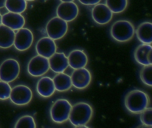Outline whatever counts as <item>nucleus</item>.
I'll return each mask as SVG.
<instances>
[{
    "label": "nucleus",
    "instance_id": "nucleus-1",
    "mask_svg": "<svg viewBox=\"0 0 152 128\" xmlns=\"http://www.w3.org/2000/svg\"><path fill=\"white\" fill-rule=\"evenodd\" d=\"M150 100L148 95L140 90L133 89L129 91L124 97L125 108L130 113L140 114L149 105Z\"/></svg>",
    "mask_w": 152,
    "mask_h": 128
},
{
    "label": "nucleus",
    "instance_id": "nucleus-2",
    "mask_svg": "<svg viewBox=\"0 0 152 128\" xmlns=\"http://www.w3.org/2000/svg\"><path fill=\"white\" fill-rule=\"evenodd\" d=\"M93 109L88 103L80 102L72 106L69 120L75 127H84L92 118Z\"/></svg>",
    "mask_w": 152,
    "mask_h": 128
},
{
    "label": "nucleus",
    "instance_id": "nucleus-3",
    "mask_svg": "<svg viewBox=\"0 0 152 128\" xmlns=\"http://www.w3.org/2000/svg\"><path fill=\"white\" fill-rule=\"evenodd\" d=\"M135 34V28L133 24L127 20L115 21L110 28V35L112 38L119 42H126L133 38Z\"/></svg>",
    "mask_w": 152,
    "mask_h": 128
},
{
    "label": "nucleus",
    "instance_id": "nucleus-4",
    "mask_svg": "<svg viewBox=\"0 0 152 128\" xmlns=\"http://www.w3.org/2000/svg\"><path fill=\"white\" fill-rule=\"evenodd\" d=\"M72 105L65 99H59L55 101L50 109L51 119L55 123H63L69 119Z\"/></svg>",
    "mask_w": 152,
    "mask_h": 128
},
{
    "label": "nucleus",
    "instance_id": "nucleus-5",
    "mask_svg": "<svg viewBox=\"0 0 152 128\" xmlns=\"http://www.w3.org/2000/svg\"><path fill=\"white\" fill-rule=\"evenodd\" d=\"M20 67L17 60L8 59L0 66V80L7 82L15 81L19 75Z\"/></svg>",
    "mask_w": 152,
    "mask_h": 128
},
{
    "label": "nucleus",
    "instance_id": "nucleus-6",
    "mask_svg": "<svg viewBox=\"0 0 152 128\" xmlns=\"http://www.w3.org/2000/svg\"><path fill=\"white\" fill-rule=\"evenodd\" d=\"M46 30L49 37L54 40H59L66 34L68 25L67 22L60 18L55 17L48 22Z\"/></svg>",
    "mask_w": 152,
    "mask_h": 128
},
{
    "label": "nucleus",
    "instance_id": "nucleus-7",
    "mask_svg": "<svg viewBox=\"0 0 152 128\" xmlns=\"http://www.w3.org/2000/svg\"><path fill=\"white\" fill-rule=\"evenodd\" d=\"M32 97L30 88L25 85H18L12 89L10 98L15 105H25L31 102Z\"/></svg>",
    "mask_w": 152,
    "mask_h": 128
},
{
    "label": "nucleus",
    "instance_id": "nucleus-8",
    "mask_svg": "<svg viewBox=\"0 0 152 128\" xmlns=\"http://www.w3.org/2000/svg\"><path fill=\"white\" fill-rule=\"evenodd\" d=\"M49 68L48 59L39 55L31 60L28 64L27 70L30 75L37 77L45 74Z\"/></svg>",
    "mask_w": 152,
    "mask_h": 128
},
{
    "label": "nucleus",
    "instance_id": "nucleus-9",
    "mask_svg": "<svg viewBox=\"0 0 152 128\" xmlns=\"http://www.w3.org/2000/svg\"><path fill=\"white\" fill-rule=\"evenodd\" d=\"M71 77L73 86L79 89L87 88L90 84L92 79L89 70L85 68L75 69Z\"/></svg>",
    "mask_w": 152,
    "mask_h": 128
},
{
    "label": "nucleus",
    "instance_id": "nucleus-10",
    "mask_svg": "<svg viewBox=\"0 0 152 128\" xmlns=\"http://www.w3.org/2000/svg\"><path fill=\"white\" fill-rule=\"evenodd\" d=\"M34 41V36L31 31L27 28H22L15 34L14 45L17 49L21 51L30 48Z\"/></svg>",
    "mask_w": 152,
    "mask_h": 128
},
{
    "label": "nucleus",
    "instance_id": "nucleus-11",
    "mask_svg": "<svg viewBox=\"0 0 152 128\" xmlns=\"http://www.w3.org/2000/svg\"><path fill=\"white\" fill-rule=\"evenodd\" d=\"M79 8L73 2H62L57 9V14L58 17L66 22L74 20L79 14Z\"/></svg>",
    "mask_w": 152,
    "mask_h": 128
},
{
    "label": "nucleus",
    "instance_id": "nucleus-12",
    "mask_svg": "<svg viewBox=\"0 0 152 128\" xmlns=\"http://www.w3.org/2000/svg\"><path fill=\"white\" fill-rule=\"evenodd\" d=\"M93 20L99 25H104L109 23L113 17V12L105 4H97L91 11Z\"/></svg>",
    "mask_w": 152,
    "mask_h": 128
},
{
    "label": "nucleus",
    "instance_id": "nucleus-13",
    "mask_svg": "<svg viewBox=\"0 0 152 128\" xmlns=\"http://www.w3.org/2000/svg\"><path fill=\"white\" fill-rule=\"evenodd\" d=\"M134 57L137 63L143 66L152 65L151 44H141L135 49Z\"/></svg>",
    "mask_w": 152,
    "mask_h": 128
},
{
    "label": "nucleus",
    "instance_id": "nucleus-14",
    "mask_svg": "<svg viewBox=\"0 0 152 128\" xmlns=\"http://www.w3.org/2000/svg\"><path fill=\"white\" fill-rule=\"evenodd\" d=\"M36 49L39 55L49 59L56 52L57 47L54 40L45 37L39 40Z\"/></svg>",
    "mask_w": 152,
    "mask_h": 128
},
{
    "label": "nucleus",
    "instance_id": "nucleus-15",
    "mask_svg": "<svg viewBox=\"0 0 152 128\" xmlns=\"http://www.w3.org/2000/svg\"><path fill=\"white\" fill-rule=\"evenodd\" d=\"M48 60L50 68L55 73H64L69 66L67 57L63 52H56Z\"/></svg>",
    "mask_w": 152,
    "mask_h": 128
},
{
    "label": "nucleus",
    "instance_id": "nucleus-16",
    "mask_svg": "<svg viewBox=\"0 0 152 128\" xmlns=\"http://www.w3.org/2000/svg\"><path fill=\"white\" fill-rule=\"evenodd\" d=\"M2 24L12 30H18L23 27L25 20L21 14L10 12L2 16Z\"/></svg>",
    "mask_w": 152,
    "mask_h": 128
},
{
    "label": "nucleus",
    "instance_id": "nucleus-17",
    "mask_svg": "<svg viewBox=\"0 0 152 128\" xmlns=\"http://www.w3.org/2000/svg\"><path fill=\"white\" fill-rule=\"evenodd\" d=\"M69 66L74 69L85 68L88 63L87 54L81 49H75L70 52L68 57Z\"/></svg>",
    "mask_w": 152,
    "mask_h": 128
},
{
    "label": "nucleus",
    "instance_id": "nucleus-18",
    "mask_svg": "<svg viewBox=\"0 0 152 128\" xmlns=\"http://www.w3.org/2000/svg\"><path fill=\"white\" fill-rule=\"evenodd\" d=\"M56 90L53 79L50 77H42L37 83V92L43 97H51L55 93Z\"/></svg>",
    "mask_w": 152,
    "mask_h": 128
},
{
    "label": "nucleus",
    "instance_id": "nucleus-19",
    "mask_svg": "<svg viewBox=\"0 0 152 128\" xmlns=\"http://www.w3.org/2000/svg\"><path fill=\"white\" fill-rule=\"evenodd\" d=\"M136 33L137 38L141 43L151 44L152 43V24L151 22H144L140 24L136 30Z\"/></svg>",
    "mask_w": 152,
    "mask_h": 128
},
{
    "label": "nucleus",
    "instance_id": "nucleus-20",
    "mask_svg": "<svg viewBox=\"0 0 152 128\" xmlns=\"http://www.w3.org/2000/svg\"><path fill=\"white\" fill-rule=\"evenodd\" d=\"M15 33L14 30L3 25H0V48L7 49L14 44Z\"/></svg>",
    "mask_w": 152,
    "mask_h": 128
},
{
    "label": "nucleus",
    "instance_id": "nucleus-21",
    "mask_svg": "<svg viewBox=\"0 0 152 128\" xmlns=\"http://www.w3.org/2000/svg\"><path fill=\"white\" fill-rule=\"evenodd\" d=\"M56 89L59 92H65L72 88L71 77L64 73H58L53 79Z\"/></svg>",
    "mask_w": 152,
    "mask_h": 128
},
{
    "label": "nucleus",
    "instance_id": "nucleus-22",
    "mask_svg": "<svg viewBox=\"0 0 152 128\" xmlns=\"http://www.w3.org/2000/svg\"><path fill=\"white\" fill-rule=\"evenodd\" d=\"M5 6L10 12L21 14L26 9L27 4L26 0H7Z\"/></svg>",
    "mask_w": 152,
    "mask_h": 128
},
{
    "label": "nucleus",
    "instance_id": "nucleus-23",
    "mask_svg": "<svg viewBox=\"0 0 152 128\" xmlns=\"http://www.w3.org/2000/svg\"><path fill=\"white\" fill-rule=\"evenodd\" d=\"M128 0H106V5L113 13H121L128 6Z\"/></svg>",
    "mask_w": 152,
    "mask_h": 128
},
{
    "label": "nucleus",
    "instance_id": "nucleus-24",
    "mask_svg": "<svg viewBox=\"0 0 152 128\" xmlns=\"http://www.w3.org/2000/svg\"><path fill=\"white\" fill-rule=\"evenodd\" d=\"M140 77L144 84L152 87V65L144 66L142 68L140 72Z\"/></svg>",
    "mask_w": 152,
    "mask_h": 128
},
{
    "label": "nucleus",
    "instance_id": "nucleus-25",
    "mask_svg": "<svg viewBox=\"0 0 152 128\" xmlns=\"http://www.w3.org/2000/svg\"><path fill=\"white\" fill-rule=\"evenodd\" d=\"M36 127L33 117L29 115L24 116L19 118L15 126V128H35Z\"/></svg>",
    "mask_w": 152,
    "mask_h": 128
},
{
    "label": "nucleus",
    "instance_id": "nucleus-26",
    "mask_svg": "<svg viewBox=\"0 0 152 128\" xmlns=\"http://www.w3.org/2000/svg\"><path fill=\"white\" fill-rule=\"evenodd\" d=\"M140 121L143 125L148 127L152 126V108L148 107L140 113Z\"/></svg>",
    "mask_w": 152,
    "mask_h": 128
},
{
    "label": "nucleus",
    "instance_id": "nucleus-27",
    "mask_svg": "<svg viewBox=\"0 0 152 128\" xmlns=\"http://www.w3.org/2000/svg\"><path fill=\"white\" fill-rule=\"evenodd\" d=\"M12 89L8 83L0 81V100H5L10 97Z\"/></svg>",
    "mask_w": 152,
    "mask_h": 128
},
{
    "label": "nucleus",
    "instance_id": "nucleus-28",
    "mask_svg": "<svg viewBox=\"0 0 152 128\" xmlns=\"http://www.w3.org/2000/svg\"><path fill=\"white\" fill-rule=\"evenodd\" d=\"M79 1L84 5H96L99 4L101 0H79Z\"/></svg>",
    "mask_w": 152,
    "mask_h": 128
},
{
    "label": "nucleus",
    "instance_id": "nucleus-29",
    "mask_svg": "<svg viewBox=\"0 0 152 128\" xmlns=\"http://www.w3.org/2000/svg\"><path fill=\"white\" fill-rule=\"evenodd\" d=\"M7 0H0V9L3 8L5 6Z\"/></svg>",
    "mask_w": 152,
    "mask_h": 128
},
{
    "label": "nucleus",
    "instance_id": "nucleus-30",
    "mask_svg": "<svg viewBox=\"0 0 152 128\" xmlns=\"http://www.w3.org/2000/svg\"><path fill=\"white\" fill-rule=\"evenodd\" d=\"M63 2H72L74 0H60Z\"/></svg>",
    "mask_w": 152,
    "mask_h": 128
},
{
    "label": "nucleus",
    "instance_id": "nucleus-31",
    "mask_svg": "<svg viewBox=\"0 0 152 128\" xmlns=\"http://www.w3.org/2000/svg\"><path fill=\"white\" fill-rule=\"evenodd\" d=\"M2 24V16L1 14L0 13V25Z\"/></svg>",
    "mask_w": 152,
    "mask_h": 128
},
{
    "label": "nucleus",
    "instance_id": "nucleus-32",
    "mask_svg": "<svg viewBox=\"0 0 152 128\" xmlns=\"http://www.w3.org/2000/svg\"><path fill=\"white\" fill-rule=\"evenodd\" d=\"M26 1H34V0H26Z\"/></svg>",
    "mask_w": 152,
    "mask_h": 128
}]
</instances>
